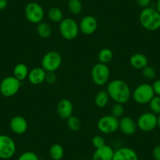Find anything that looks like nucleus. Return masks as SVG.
<instances>
[{
  "instance_id": "dca6fc26",
  "label": "nucleus",
  "mask_w": 160,
  "mask_h": 160,
  "mask_svg": "<svg viewBox=\"0 0 160 160\" xmlns=\"http://www.w3.org/2000/svg\"><path fill=\"white\" fill-rule=\"evenodd\" d=\"M112 160H139L137 152L133 148L122 147L115 151Z\"/></svg>"
},
{
  "instance_id": "7ed1b4c3",
  "label": "nucleus",
  "mask_w": 160,
  "mask_h": 160,
  "mask_svg": "<svg viewBox=\"0 0 160 160\" xmlns=\"http://www.w3.org/2000/svg\"><path fill=\"white\" fill-rule=\"evenodd\" d=\"M59 32L64 39L73 40L78 37L80 32L79 26L72 18H64L59 23Z\"/></svg>"
},
{
  "instance_id": "ea45409f",
  "label": "nucleus",
  "mask_w": 160,
  "mask_h": 160,
  "mask_svg": "<svg viewBox=\"0 0 160 160\" xmlns=\"http://www.w3.org/2000/svg\"><path fill=\"white\" fill-rule=\"evenodd\" d=\"M67 1H69V0H67Z\"/></svg>"
},
{
  "instance_id": "c9c22d12",
  "label": "nucleus",
  "mask_w": 160,
  "mask_h": 160,
  "mask_svg": "<svg viewBox=\"0 0 160 160\" xmlns=\"http://www.w3.org/2000/svg\"><path fill=\"white\" fill-rule=\"evenodd\" d=\"M152 155L155 160H160V144L154 148L152 151Z\"/></svg>"
},
{
  "instance_id": "6ab92c4d",
  "label": "nucleus",
  "mask_w": 160,
  "mask_h": 160,
  "mask_svg": "<svg viewBox=\"0 0 160 160\" xmlns=\"http://www.w3.org/2000/svg\"><path fill=\"white\" fill-rule=\"evenodd\" d=\"M130 64L132 67L137 70H142L148 66V60L144 54L141 53H137L132 55L130 58Z\"/></svg>"
},
{
  "instance_id": "9d476101",
  "label": "nucleus",
  "mask_w": 160,
  "mask_h": 160,
  "mask_svg": "<svg viewBox=\"0 0 160 160\" xmlns=\"http://www.w3.org/2000/svg\"><path fill=\"white\" fill-rule=\"evenodd\" d=\"M119 119L112 115H104L98 120L97 127L101 133L104 134H112L118 130Z\"/></svg>"
},
{
  "instance_id": "1a4fd4ad",
  "label": "nucleus",
  "mask_w": 160,
  "mask_h": 160,
  "mask_svg": "<svg viewBox=\"0 0 160 160\" xmlns=\"http://www.w3.org/2000/svg\"><path fill=\"white\" fill-rule=\"evenodd\" d=\"M62 64V57L58 51L51 50L42 57L41 64L46 72H56Z\"/></svg>"
},
{
  "instance_id": "a19ab883",
  "label": "nucleus",
  "mask_w": 160,
  "mask_h": 160,
  "mask_svg": "<svg viewBox=\"0 0 160 160\" xmlns=\"http://www.w3.org/2000/svg\"><path fill=\"white\" fill-rule=\"evenodd\" d=\"M51 160H52V159H51Z\"/></svg>"
},
{
  "instance_id": "473e14b6",
  "label": "nucleus",
  "mask_w": 160,
  "mask_h": 160,
  "mask_svg": "<svg viewBox=\"0 0 160 160\" xmlns=\"http://www.w3.org/2000/svg\"><path fill=\"white\" fill-rule=\"evenodd\" d=\"M57 75L54 72H47L45 78V82L48 84H53L56 82Z\"/></svg>"
},
{
  "instance_id": "4c0bfd02",
  "label": "nucleus",
  "mask_w": 160,
  "mask_h": 160,
  "mask_svg": "<svg viewBox=\"0 0 160 160\" xmlns=\"http://www.w3.org/2000/svg\"><path fill=\"white\" fill-rule=\"evenodd\" d=\"M155 9H156L157 11L160 13V0H157L156 5H155Z\"/></svg>"
},
{
  "instance_id": "f3484780",
  "label": "nucleus",
  "mask_w": 160,
  "mask_h": 160,
  "mask_svg": "<svg viewBox=\"0 0 160 160\" xmlns=\"http://www.w3.org/2000/svg\"><path fill=\"white\" fill-rule=\"evenodd\" d=\"M115 150L112 146L104 144L101 148H96L92 156V160H112Z\"/></svg>"
},
{
  "instance_id": "a211bd4d",
  "label": "nucleus",
  "mask_w": 160,
  "mask_h": 160,
  "mask_svg": "<svg viewBox=\"0 0 160 160\" xmlns=\"http://www.w3.org/2000/svg\"><path fill=\"white\" fill-rule=\"evenodd\" d=\"M46 74L47 72L42 67L34 68L29 71L28 79L33 85H39L45 82Z\"/></svg>"
},
{
  "instance_id": "9b49d317",
  "label": "nucleus",
  "mask_w": 160,
  "mask_h": 160,
  "mask_svg": "<svg viewBox=\"0 0 160 160\" xmlns=\"http://www.w3.org/2000/svg\"><path fill=\"white\" fill-rule=\"evenodd\" d=\"M16 143L8 135L0 134V158L10 159L16 153Z\"/></svg>"
},
{
  "instance_id": "2f4dec72",
  "label": "nucleus",
  "mask_w": 160,
  "mask_h": 160,
  "mask_svg": "<svg viewBox=\"0 0 160 160\" xmlns=\"http://www.w3.org/2000/svg\"><path fill=\"white\" fill-rule=\"evenodd\" d=\"M92 144L95 148H101L106 144L105 140L101 135H95L92 138Z\"/></svg>"
},
{
  "instance_id": "7c9ffc66",
  "label": "nucleus",
  "mask_w": 160,
  "mask_h": 160,
  "mask_svg": "<svg viewBox=\"0 0 160 160\" xmlns=\"http://www.w3.org/2000/svg\"><path fill=\"white\" fill-rule=\"evenodd\" d=\"M142 75L146 79L151 80L155 78V75H156V72H155V70L153 68L148 65L142 69Z\"/></svg>"
},
{
  "instance_id": "2eb2a0df",
  "label": "nucleus",
  "mask_w": 160,
  "mask_h": 160,
  "mask_svg": "<svg viewBox=\"0 0 160 160\" xmlns=\"http://www.w3.org/2000/svg\"><path fill=\"white\" fill-rule=\"evenodd\" d=\"M73 104L72 101L68 99L61 100L58 102V106H57V112H58V115L61 118L64 120H67L70 116H72L73 113Z\"/></svg>"
},
{
  "instance_id": "4be33fe9",
  "label": "nucleus",
  "mask_w": 160,
  "mask_h": 160,
  "mask_svg": "<svg viewBox=\"0 0 160 160\" xmlns=\"http://www.w3.org/2000/svg\"><path fill=\"white\" fill-rule=\"evenodd\" d=\"M49 154L52 160H61L64 155V148L61 144H58V143L53 144L50 147Z\"/></svg>"
},
{
  "instance_id": "58836bf2",
  "label": "nucleus",
  "mask_w": 160,
  "mask_h": 160,
  "mask_svg": "<svg viewBox=\"0 0 160 160\" xmlns=\"http://www.w3.org/2000/svg\"><path fill=\"white\" fill-rule=\"evenodd\" d=\"M158 127L160 130V114L158 115V127Z\"/></svg>"
},
{
  "instance_id": "a878e982",
  "label": "nucleus",
  "mask_w": 160,
  "mask_h": 160,
  "mask_svg": "<svg viewBox=\"0 0 160 160\" xmlns=\"http://www.w3.org/2000/svg\"><path fill=\"white\" fill-rule=\"evenodd\" d=\"M69 12L73 15H78L82 11V4L80 0H69L68 3Z\"/></svg>"
},
{
  "instance_id": "f8f14e48",
  "label": "nucleus",
  "mask_w": 160,
  "mask_h": 160,
  "mask_svg": "<svg viewBox=\"0 0 160 160\" xmlns=\"http://www.w3.org/2000/svg\"><path fill=\"white\" fill-rule=\"evenodd\" d=\"M79 30L86 35H90L94 33L98 29V21L91 15H87L81 19L79 24Z\"/></svg>"
},
{
  "instance_id": "412c9836",
  "label": "nucleus",
  "mask_w": 160,
  "mask_h": 160,
  "mask_svg": "<svg viewBox=\"0 0 160 160\" xmlns=\"http://www.w3.org/2000/svg\"><path fill=\"white\" fill-rule=\"evenodd\" d=\"M109 99H110V97H109L107 90H100L95 96L94 103L97 107L103 108L108 105Z\"/></svg>"
},
{
  "instance_id": "423d86ee",
  "label": "nucleus",
  "mask_w": 160,
  "mask_h": 160,
  "mask_svg": "<svg viewBox=\"0 0 160 160\" xmlns=\"http://www.w3.org/2000/svg\"><path fill=\"white\" fill-rule=\"evenodd\" d=\"M24 15L28 21L32 24H39L45 17L44 9L40 4L35 2H30L25 6Z\"/></svg>"
},
{
  "instance_id": "f257e3e1",
  "label": "nucleus",
  "mask_w": 160,
  "mask_h": 160,
  "mask_svg": "<svg viewBox=\"0 0 160 160\" xmlns=\"http://www.w3.org/2000/svg\"><path fill=\"white\" fill-rule=\"evenodd\" d=\"M107 90L111 99L115 103L126 104L132 97V92L128 84L122 79H114L107 85Z\"/></svg>"
},
{
  "instance_id": "5701e85b",
  "label": "nucleus",
  "mask_w": 160,
  "mask_h": 160,
  "mask_svg": "<svg viewBox=\"0 0 160 160\" xmlns=\"http://www.w3.org/2000/svg\"><path fill=\"white\" fill-rule=\"evenodd\" d=\"M37 34L40 38H48L51 36L52 28L49 24L47 22H40L37 25Z\"/></svg>"
},
{
  "instance_id": "72a5a7b5",
  "label": "nucleus",
  "mask_w": 160,
  "mask_h": 160,
  "mask_svg": "<svg viewBox=\"0 0 160 160\" xmlns=\"http://www.w3.org/2000/svg\"><path fill=\"white\" fill-rule=\"evenodd\" d=\"M152 86V88H153L155 95H156V96H160V79L155 81Z\"/></svg>"
},
{
  "instance_id": "f03ea898",
  "label": "nucleus",
  "mask_w": 160,
  "mask_h": 160,
  "mask_svg": "<svg viewBox=\"0 0 160 160\" xmlns=\"http://www.w3.org/2000/svg\"><path fill=\"white\" fill-rule=\"evenodd\" d=\"M139 21L146 30L157 31L160 28V13L154 7H146L140 13Z\"/></svg>"
},
{
  "instance_id": "ddd939ff",
  "label": "nucleus",
  "mask_w": 160,
  "mask_h": 160,
  "mask_svg": "<svg viewBox=\"0 0 160 160\" xmlns=\"http://www.w3.org/2000/svg\"><path fill=\"white\" fill-rule=\"evenodd\" d=\"M118 129L123 134L127 135V136H131L136 133L138 128L137 122L133 118L129 116H122L119 119Z\"/></svg>"
},
{
  "instance_id": "bb28decb",
  "label": "nucleus",
  "mask_w": 160,
  "mask_h": 160,
  "mask_svg": "<svg viewBox=\"0 0 160 160\" xmlns=\"http://www.w3.org/2000/svg\"><path fill=\"white\" fill-rule=\"evenodd\" d=\"M66 122H67V126L69 128V130L73 132L78 131L81 129V127H82L81 121L75 115H72V116H70L66 120Z\"/></svg>"
},
{
  "instance_id": "c756f323",
  "label": "nucleus",
  "mask_w": 160,
  "mask_h": 160,
  "mask_svg": "<svg viewBox=\"0 0 160 160\" xmlns=\"http://www.w3.org/2000/svg\"><path fill=\"white\" fill-rule=\"evenodd\" d=\"M18 160H39V158L35 152L27 151L21 154Z\"/></svg>"
},
{
  "instance_id": "cd10ccee",
  "label": "nucleus",
  "mask_w": 160,
  "mask_h": 160,
  "mask_svg": "<svg viewBox=\"0 0 160 160\" xmlns=\"http://www.w3.org/2000/svg\"><path fill=\"white\" fill-rule=\"evenodd\" d=\"M125 108L122 104L119 103H115L111 108V115L114 116L115 118H121L124 115Z\"/></svg>"
},
{
  "instance_id": "f704fd0d",
  "label": "nucleus",
  "mask_w": 160,
  "mask_h": 160,
  "mask_svg": "<svg viewBox=\"0 0 160 160\" xmlns=\"http://www.w3.org/2000/svg\"><path fill=\"white\" fill-rule=\"evenodd\" d=\"M135 1H136L137 4L143 9L148 7L152 2V0H135Z\"/></svg>"
},
{
  "instance_id": "e433bc0d",
  "label": "nucleus",
  "mask_w": 160,
  "mask_h": 160,
  "mask_svg": "<svg viewBox=\"0 0 160 160\" xmlns=\"http://www.w3.org/2000/svg\"><path fill=\"white\" fill-rule=\"evenodd\" d=\"M8 2L7 0H0V10H2L7 8Z\"/></svg>"
},
{
  "instance_id": "aec40b11",
  "label": "nucleus",
  "mask_w": 160,
  "mask_h": 160,
  "mask_svg": "<svg viewBox=\"0 0 160 160\" xmlns=\"http://www.w3.org/2000/svg\"><path fill=\"white\" fill-rule=\"evenodd\" d=\"M29 70L28 66L24 63H19L16 64L13 68V76L21 82H23L24 79L28 78Z\"/></svg>"
},
{
  "instance_id": "4468645a",
  "label": "nucleus",
  "mask_w": 160,
  "mask_h": 160,
  "mask_svg": "<svg viewBox=\"0 0 160 160\" xmlns=\"http://www.w3.org/2000/svg\"><path fill=\"white\" fill-rule=\"evenodd\" d=\"M28 124L27 120L21 115H15L10 122V128L13 133L18 135L24 134L28 130Z\"/></svg>"
},
{
  "instance_id": "6e6552de",
  "label": "nucleus",
  "mask_w": 160,
  "mask_h": 160,
  "mask_svg": "<svg viewBox=\"0 0 160 160\" xmlns=\"http://www.w3.org/2000/svg\"><path fill=\"white\" fill-rule=\"evenodd\" d=\"M138 128L144 133L152 132L158 127V116L152 112L142 113L137 121Z\"/></svg>"
},
{
  "instance_id": "b1692460",
  "label": "nucleus",
  "mask_w": 160,
  "mask_h": 160,
  "mask_svg": "<svg viewBox=\"0 0 160 160\" xmlns=\"http://www.w3.org/2000/svg\"><path fill=\"white\" fill-rule=\"evenodd\" d=\"M49 19L53 23H60L64 19L62 10L58 7H51L47 13Z\"/></svg>"
},
{
  "instance_id": "0eeeda50",
  "label": "nucleus",
  "mask_w": 160,
  "mask_h": 160,
  "mask_svg": "<svg viewBox=\"0 0 160 160\" xmlns=\"http://www.w3.org/2000/svg\"><path fill=\"white\" fill-rule=\"evenodd\" d=\"M21 85L22 82L14 76H7L0 83V93L6 98H11L18 93Z\"/></svg>"
},
{
  "instance_id": "393cba45",
  "label": "nucleus",
  "mask_w": 160,
  "mask_h": 160,
  "mask_svg": "<svg viewBox=\"0 0 160 160\" xmlns=\"http://www.w3.org/2000/svg\"><path fill=\"white\" fill-rule=\"evenodd\" d=\"M98 61L102 64H108L113 58V52L108 48H104L100 50L98 55Z\"/></svg>"
},
{
  "instance_id": "c85d7f7f",
  "label": "nucleus",
  "mask_w": 160,
  "mask_h": 160,
  "mask_svg": "<svg viewBox=\"0 0 160 160\" xmlns=\"http://www.w3.org/2000/svg\"><path fill=\"white\" fill-rule=\"evenodd\" d=\"M149 108H150L151 112H153L155 115H159L160 114V96L155 95L148 103Z\"/></svg>"
},
{
  "instance_id": "39448f33",
  "label": "nucleus",
  "mask_w": 160,
  "mask_h": 160,
  "mask_svg": "<svg viewBox=\"0 0 160 160\" xmlns=\"http://www.w3.org/2000/svg\"><path fill=\"white\" fill-rule=\"evenodd\" d=\"M90 75L93 83L99 87H102L108 82L110 69L107 64L99 62L93 66Z\"/></svg>"
},
{
  "instance_id": "20e7f679",
  "label": "nucleus",
  "mask_w": 160,
  "mask_h": 160,
  "mask_svg": "<svg viewBox=\"0 0 160 160\" xmlns=\"http://www.w3.org/2000/svg\"><path fill=\"white\" fill-rule=\"evenodd\" d=\"M155 96L152 86L149 83H141L132 92L133 101L139 104H146L150 102Z\"/></svg>"
}]
</instances>
